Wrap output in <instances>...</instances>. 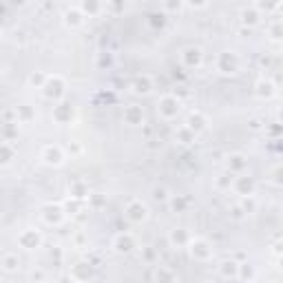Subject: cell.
Here are the masks:
<instances>
[{"mask_svg": "<svg viewBox=\"0 0 283 283\" xmlns=\"http://www.w3.org/2000/svg\"><path fill=\"white\" fill-rule=\"evenodd\" d=\"M126 219H131L133 224H140V221L148 219V206H146L142 199H131L126 203V210H124Z\"/></svg>", "mask_w": 283, "mask_h": 283, "instance_id": "6da1fadb", "label": "cell"}, {"mask_svg": "<svg viewBox=\"0 0 283 283\" xmlns=\"http://www.w3.org/2000/svg\"><path fill=\"white\" fill-rule=\"evenodd\" d=\"M179 109H181V102L177 100L175 95H164L157 104V111L164 119H172L177 113H179Z\"/></svg>", "mask_w": 283, "mask_h": 283, "instance_id": "7a4b0ae2", "label": "cell"}, {"mask_svg": "<svg viewBox=\"0 0 283 283\" xmlns=\"http://www.w3.org/2000/svg\"><path fill=\"white\" fill-rule=\"evenodd\" d=\"M188 246H190V255H193L195 259L206 261V259H210V256H212V248H210V243H208L206 239H201V237L190 239Z\"/></svg>", "mask_w": 283, "mask_h": 283, "instance_id": "3957f363", "label": "cell"}, {"mask_svg": "<svg viewBox=\"0 0 283 283\" xmlns=\"http://www.w3.org/2000/svg\"><path fill=\"white\" fill-rule=\"evenodd\" d=\"M42 93L49 97V100H57V97L64 93V80L60 75H53V78H47L42 86Z\"/></svg>", "mask_w": 283, "mask_h": 283, "instance_id": "277c9868", "label": "cell"}, {"mask_svg": "<svg viewBox=\"0 0 283 283\" xmlns=\"http://www.w3.org/2000/svg\"><path fill=\"white\" fill-rule=\"evenodd\" d=\"M42 162L47 164V166H62V164H64V153H62L60 146H44Z\"/></svg>", "mask_w": 283, "mask_h": 283, "instance_id": "5b68a950", "label": "cell"}, {"mask_svg": "<svg viewBox=\"0 0 283 283\" xmlns=\"http://www.w3.org/2000/svg\"><path fill=\"white\" fill-rule=\"evenodd\" d=\"M237 64H239V60H237V56H234L232 51H224L219 56V71L221 73H234L237 71Z\"/></svg>", "mask_w": 283, "mask_h": 283, "instance_id": "8992f818", "label": "cell"}, {"mask_svg": "<svg viewBox=\"0 0 283 283\" xmlns=\"http://www.w3.org/2000/svg\"><path fill=\"white\" fill-rule=\"evenodd\" d=\"M181 62H184L188 69H195V66L201 64V49L197 47H188L181 51Z\"/></svg>", "mask_w": 283, "mask_h": 283, "instance_id": "52a82bcc", "label": "cell"}, {"mask_svg": "<svg viewBox=\"0 0 283 283\" xmlns=\"http://www.w3.org/2000/svg\"><path fill=\"white\" fill-rule=\"evenodd\" d=\"M18 241H20L22 248H27V250H33V248L40 246V241H42V237H40V232H35V230H25V232L18 237Z\"/></svg>", "mask_w": 283, "mask_h": 283, "instance_id": "ba28073f", "label": "cell"}, {"mask_svg": "<svg viewBox=\"0 0 283 283\" xmlns=\"http://www.w3.org/2000/svg\"><path fill=\"white\" fill-rule=\"evenodd\" d=\"M113 248L117 252H131L133 248H135V239H133V234L122 232V234H117V237L113 239Z\"/></svg>", "mask_w": 283, "mask_h": 283, "instance_id": "9c48e42d", "label": "cell"}, {"mask_svg": "<svg viewBox=\"0 0 283 283\" xmlns=\"http://www.w3.org/2000/svg\"><path fill=\"white\" fill-rule=\"evenodd\" d=\"M124 122L131 124V126H137V124L144 122V113H142L140 106H128V109L124 111Z\"/></svg>", "mask_w": 283, "mask_h": 283, "instance_id": "30bf717a", "label": "cell"}, {"mask_svg": "<svg viewBox=\"0 0 283 283\" xmlns=\"http://www.w3.org/2000/svg\"><path fill=\"white\" fill-rule=\"evenodd\" d=\"M42 217L49 221V224H60V221L64 219V212H62L60 206H47V208H44Z\"/></svg>", "mask_w": 283, "mask_h": 283, "instance_id": "8fae6325", "label": "cell"}, {"mask_svg": "<svg viewBox=\"0 0 283 283\" xmlns=\"http://www.w3.org/2000/svg\"><path fill=\"white\" fill-rule=\"evenodd\" d=\"M206 124H208V119L203 117L199 111H195V113L188 117V128H190L193 133H197V131H201V128H206Z\"/></svg>", "mask_w": 283, "mask_h": 283, "instance_id": "7c38bea8", "label": "cell"}, {"mask_svg": "<svg viewBox=\"0 0 283 283\" xmlns=\"http://www.w3.org/2000/svg\"><path fill=\"white\" fill-rule=\"evenodd\" d=\"M16 157V150H13L11 144H4V142H0V164H9L11 159Z\"/></svg>", "mask_w": 283, "mask_h": 283, "instance_id": "4fadbf2b", "label": "cell"}, {"mask_svg": "<svg viewBox=\"0 0 283 283\" xmlns=\"http://www.w3.org/2000/svg\"><path fill=\"white\" fill-rule=\"evenodd\" d=\"M56 119L57 122H66V119H71L73 117V109H71L69 104H60V106H56Z\"/></svg>", "mask_w": 283, "mask_h": 283, "instance_id": "5bb4252c", "label": "cell"}, {"mask_svg": "<svg viewBox=\"0 0 283 283\" xmlns=\"http://www.w3.org/2000/svg\"><path fill=\"white\" fill-rule=\"evenodd\" d=\"M155 281L157 283H175V274H172L168 268H157V272H155Z\"/></svg>", "mask_w": 283, "mask_h": 283, "instance_id": "9a60e30c", "label": "cell"}, {"mask_svg": "<svg viewBox=\"0 0 283 283\" xmlns=\"http://www.w3.org/2000/svg\"><path fill=\"white\" fill-rule=\"evenodd\" d=\"M0 265H2V270H7V272H16L18 265H20V261H18L16 255H4Z\"/></svg>", "mask_w": 283, "mask_h": 283, "instance_id": "2e32d148", "label": "cell"}, {"mask_svg": "<svg viewBox=\"0 0 283 283\" xmlns=\"http://www.w3.org/2000/svg\"><path fill=\"white\" fill-rule=\"evenodd\" d=\"M237 272H239V265L234 261H224L221 263V274L224 277H237Z\"/></svg>", "mask_w": 283, "mask_h": 283, "instance_id": "e0dca14e", "label": "cell"}, {"mask_svg": "<svg viewBox=\"0 0 283 283\" xmlns=\"http://www.w3.org/2000/svg\"><path fill=\"white\" fill-rule=\"evenodd\" d=\"M133 86H135V93H148L150 88H153V84H150L148 78H142V80H137Z\"/></svg>", "mask_w": 283, "mask_h": 283, "instance_id": "ac0fdd59", "label": "cell"}, {"mask_svg": "<svg viewBox=\"0 0 283 283\" xmlns=\"http://www.w3.org/2000/svg\"><path fill=\"white\" fill-rule=\"evenodd\" d=\"M82 13L78 11V9H71V11H66V22H69V25H80V22H82Z\"/></svg>", "mask_w": 283, "mask_h": 283, "instance_id": "d6986e66", "label": "cell"}, {"mask_svg": "<svg viewBox=\"0 0 283 283\" xmlns=\"http://www.w3.org/2000/svg\"><path fill=\"white\" fill-rule=\"evenodd\" d=\"M170 241L172 243H188L190 237L184 232V230H179V232H177V230H172V232H170Z\"/></svg>", "mask_w": 283, "mask_h": 283, "instance_id": "ffe728a7", "label": "cell"}, {"mask_svg": "<svg viewBox=\"0 0 283 283\" xmlns=\"http://www.w3.org/2000/svg\"><path fill=\"white\" fill-rule=\"evenodd\" d=\"M179 140H181V144H190V142L195 140V133L190 131L188 126H186V128H181V131H179Z\"/></svg>", "mask_w": 283, "mask_h": 283, "instance_id": "44dd1931", "label": "cell"}, {"mask_svg": "<svg viewBox=\"0 0 283 283\" xmlns=\"http://www.w3.org/2000/svg\"><path fill=\"white\" fill-rule=\"evenodd\" d=\"M256 88H259V95H272V84H270V82H265V80H261V82L259 84H256Z\"/></svg>", "mask_w": 283, "mask_h": 283, "instance_id": "7402d4cb", "label": "cell"}, {"mask_svg": "<svg viewBox=\"0 0 283 283\" xmlns=\"http://www.w3.org/2000/svg\"><path fill=\"white\" fill-rule=\"evenodd\" d=\"M243 155H232V157H228V166L232 168H243Z\"/></svg>", "mask_w": 283, "mask_h": 283, "instance_id": "603a6c76", "label": "cell"}, {"mask_svg": "<svg viewBox=\"0 0 283 283\" xmlns=\"http://www.w3.org/2000/svg\"><path fill=\"white\" fill-rule=\"evenodd\" d=\"M86 195H88V190L84 188L82 184H75L73 186V197H86Z\"/></svg>", "mask_w": 283, "mask_h": 283, "instance_id": "cb8c5ba5", "label": "cell"}, {"mask_svg": "<svg viewBox=\"0 0 283 283\" xmlns=\"http://www.w3.org/2000/svg\"><path fill=\"white\" fill-rule=\"evenodd\" d=\"M155 199H162V201H166V199H168L166 188H155Z\"/></svg>", "mask_w": 283, "mask_h": 283, "instance_id": "d4e9b609", "label": "cell"}, {"mask_svg": "<svg viewBox=\"0 0 283 283\" xmlns=\"http://www.w3.org/2000/svg\"><path fill=\"white\" fill-rule=\"evenodd\" d=\"M0 283H7V281H0Z\"/></svg>", "mask_w": 283, "mask_h": 283, "instance_id": "484cf974", "label": "cell"}]
</instances>
